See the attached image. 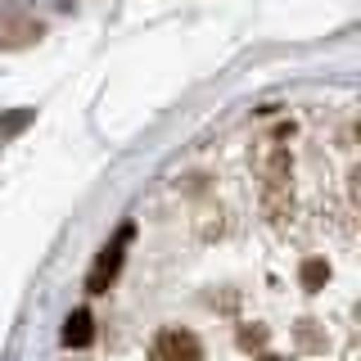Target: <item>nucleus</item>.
I'll return each instance as SVG.
<instances>
[{
  "label": "nucleus",
  "instance_id": "39448f33",
  "mask_svg": "<svg viewBox=\"0 0 361 361\" xmlns=\"http://www.w3.org/2000/svg\"><path fill=\"white\" fill-rule=\"evenodd\" d=\"M32 118H37V109H14V113H5V118H0V140H9V135H18V131L27 127Z\"/></svg>",
  "mask_w": 361,
  "mask_h": 361
},
{
  "label": "nucleus",
  "instance_id": "423d86ee",
  "mask_svg": "<svg viewBox=\"0 0 361 361\" xmlns=\"http://www.w3.org/2000/svg\"><path fill=\"white\" fill-rule=\"evenodd\" d=\"M262 361H285V357H262Z\"/></svg>",
  "mask_w": 361,
  "mask_h": 361
},
{
  "label": "nucleus",
  "instance_id": "20e7f679",
  "mask_svg": "<svg viewBox=\"0 0 361 361\" xmlns=\"http://www.w3.org/2000/svg\"><path fill=\"white\" fill-rule=\"evenodd\" d=\"M325 280H330V267H325V257H307V262H302V289L316 293Z\"/></svg>",
  "mask_w": 361,
  "mask_h": 361
},
{
  "label": "nucleus",
  "instance_id": "f257e3e1",
  "mask_svg": "<svg viewBox=\"0 0 361 361\" xmlns=\"http://www.w3.org/2000/svg\"><path fill=\"white\" fill-rule=\"evenodd\" d=\"M149 361H203V348H199V338L190 334V330L172 325V330H163V334L154 338Z\"/></svg>",
  "mask_w": 361,
  "mask_h": 361
},
{
  "label": "nucleus",
  "instance_id": "7ed1b4c3",
  "mask_svg": "<svg viewBox=\"0 0 361 361\" xmlns=\"http://www.w3.org/2000/svg\"><path fill=\"white\" fill-rule=\"evenodd\" d=\"M90 338H95V321H90V312L86 307L68 312V321H63V348H86Z\"/></svg>",
  "mask_w": 361,
  "mask_h": 361
},
{
  "label": "nucleus",
  "instance_id": "f03ea898",
  "mask_svg": "<svg viewBox=\"0 0 361 361\" xmlns=\"http://www.w3.org/2000/svg\"><path fill=\"white\" fill-rule=\"evenodd\" d=\"M127 240H131V226H122V231L113 235V244L99 253V262L90 267V276H86V289L90 293H104L113 285V276H118V267H122V248H127Z\"/></svg>",
  "mask_w": 361,
  "mask_h": 361
}]
</instances>
